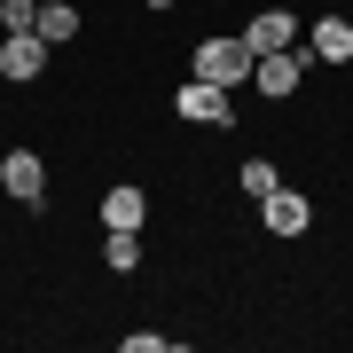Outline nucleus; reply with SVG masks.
<instances>
[{
	"label": "nucleus",
	"instance_id": "nucleus-3",
	"mask_svg": "<svg viewBox=\"0 0 353 353\" xmlns=\"http://www.w3.org/2000/svg\"><path fill=\"white\" fill-rule=\"evenodd\" d=\"M0 189L39 212V196H48V157H39V150H8V157H0Z\"/></svg>",
	"mask_w": 353,
	"mask_h": 353
},
{
	"label": "nucleus",
	"instance_id": "nucleus-12",
	"mask_svg": "<svg viewBox=\"0 0 353 353\" xmlns=\"http://www.w3.org/2000/svg\"><path fill=\"white\" fill-rule=\"evenodd\" d=\"M39 24V0H0V32H32Z\"/></svg>",
	"mask_w": 353,
	"mask_h": 353
},
{
	"label": "nucleus",
	"instance_id": "nucleus-10",
	"mask_svg": "<svg viewBox=\"0 0 353 353\" xmlns=\"http://www.w3.org/2000/svg\"><path fill=\"white\" fill-rule=\"evenodd\" d=\"M39 39H48V48H71V39H79V8H71V0H48V8H39V24H32Z\"/></svg>",
	"mask_w": 353,
	"mask_h": 353
},
{
	"label": "nucleus",
	"instance_id": "nucleus-11",
	"mask_svg": "<svg viewBox=\"0 0 353 353\" xmlns=\"http://www.w3.org/2000/svg\"><path fill=\"white\" fill-rule=\"evenodd\" d=\"M236 189H243V196L259 204L267 189H283V173H275V165H267V157H243V173H236Z\"/></svg>",
	"mask_w": 353,
	"mask_h": 353
},
{
	"label": "nucleus",
	"instance_id": "nucleus-14",
	"mask_svg": "<svg viewBox=\"0 0 353 353\" xmlns=\"http://www.w3.org/2000/svg\"><path fill=\"white\" fill-rule=\"evenodd\" d=\"M150 8H173V0H150Z\"/></svg>",
	"mask_w": 353,
	"mask_h": 353
},
{
	"label": "nucleus",
	"instance_id": "nucleus-9",
	"mask_svg": "<svg viewBox=\"0 0 353 353\" xmlns=\"http://www.w3.org/2000/svg\"><path fill=\"white\" fill-rule=\"evenodd\" d=\"M102 267L110 275H134L141 267V228H102Z\"/></svg>",
	"mask_w": 353,
	"mask_h": 353
},
{
	"label": "nucleus",
	"instance_id": "nucleus-4",
	"mask_svg": "<svg viewBox=\"0 0 353 353\" xmlns=\"http://www.w3.org/2000/svg\"><path fill=\"white\" fill-rule=\"evenodd\" d=\"M48 55H55V48H48L39 32H0V79H16V87L48 71Z\"/></svg>",
	"mask_w": 353,
	"mask_h": 353
},
{
	"label": "nucleus",
	"instance_id": "nucleus-7",
	"mask_svg": "<svg viewBox=\"0 0 353 353\" xmlns=\"http://www.w3.org/2000/svg\"><path fill=\"white\" fill-rule=\"evenodd\" d=\"M306 48H314V63H353V16H314Z\"/></svg>",
	"mask_w": 353,
	"mask_h": 353
},
{
	"label": "nucleus",
	"instance_id": "nucleus-8",
	"mask_svg": "<svg viewBox=\"0 0 353 353\" xmlns=\"http://www.w3.org/2000/svg\"><path fill=\"white\" fill-rule=\"evenodd\" d=\"M141 220H150V196H141L134 181H118V189L102 196V228H141Z\"/></svg>",
	"mask_w": 353,
	"mask_h": 353
},
{
	"label": "nucleus",
	"instance_id": "nucleus-2",
	"mask_svg": "<svg viewBox=\"0 0 353 353\" xmlns=\"http://www.w3.org/2000/svg\"><path fill=\"white\" fill-rule=\"evenodd\" d=\"M173 110L189 118V126H236V94L212 87V79H181V87H173Z\"/></svg>",
	"mask_w": 353,
	"mask_h": 353
},
{
	"label": "nucleus",
	"instance_id": "nucleus-13",
	"mask_svg": "<svg viewBox=\"0 0 353 353\" xmlns=\"http://www.w3.org/2000/svg\"><path fill=\"white\" fill-rule=\"evenodd\" d=\"M126 353H181V338H165V330H126Z\"/></svg>",
	"mask_w": 353,
	"mask_h": 353
},
{
	"label": "nucleus",
	"instance_id": "nucleus-5",
	"mask_svg": "<svg viewBox=\"0 0 353 353\" xmlns=\"http://www.w3.org/2000/svg\"><path fill=\"white\" fill-rule=\"evenodd\" d=\"M259 220H267V236H306V228H314V196L267 189V196H259Z\"/></svg>",
	"mask_w": 353,
	"mask_h": 353
},
{
	"label": "nucleus",
	"instance_id": "nucleus-6",
	"mask_svg": "<svg viewBox=\"0 0 353 353\" xmlns=\"http://www.w3.org/2000/svg\"><path fill=\"white\" fill-rule=\"evenodd\" d=\"M290 39H299V16H290V8H259L252 24H243V48H252V63H259V55H275V48H290Z\"/></svg>",
	"mask_w": 353,
	"mask_h": 353
},
{
	"label": "nucleus",
	"instance_id": "nucleus-1",
	"mask_svg": "<svg viewBox=\"0 0 353 353\" xmlns=\"http://www.w3.org/2000/svg\"><path fill=\"white\" fill-rule=\"evenodd\" d=\"M189 79H212V87H252V48H243V32H212V39H196V63Z\"/></svg>",
	"mask_w": 353,
	"mask_h": 353
}]
</instances>
